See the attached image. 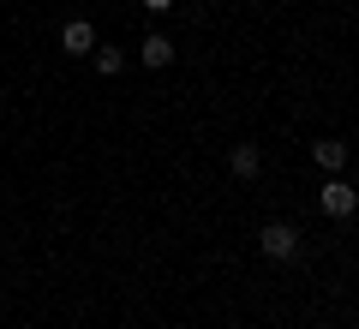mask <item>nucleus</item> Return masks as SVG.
<instances>
[{"mask_svg": "<svg viewBox=\"0 0 359 329\" xmlns=\"http://www.w3.org/2000/svg\"><path fill=\"white\" fill-rule=\"evenodd\" d=\"M257 246H264V257L287 264V257H299V228H294V222H269V228L257 234Z\"/></svg>", "mask_w": 359, "mask_h": 329, "instance_id": "f257e3e1", "label": "nucleus"}, {"mask_svg": "<svg viewBox=\"0 0 359 329\" xmlns=\"http://www.w3.org/2000/svg\"><path fill=\"white\" fill-rule=\"evenodd\" d=\"M318 203H323V215H335V222H341V215H353V210H359V192L347 186V180H330V186L318 192Z\"/></svg>", "mask_w": 359, "mask_h": 329, "instance_id": "f03ea898", "label": "nucleus"}, {"mask_svg": "<svg viewBox=\"0 0 359 329\" xmlns=\"http://www.w3.org/2000/svg\"><path fill=\"white\" fill-rule=\"evenodd\" d=\"M60 48L66 54H96V30H90L84 18H72V25L60 30Z\"/></svg>", "mask_w": 359, "mask_h": 329, "instance_id": "7ed1b4c3", "label": "nucleus"}, {"mask_svg": "<svg viewBox=\"0 0 359 329\" xmlns=\"http://www.w3.org/2000/svg\"><path fill=\"white\" fill-rule=\"evenodd\" d=\"M311 156H318L330 174H341V168H347V144L341 138H318V150H311Z\"/></svg>", "mask_w": 359, "mask_h": 329, "instance_id": "20e7f679", "label": "nucleus"}, {"mask_svg": "<svg viewBox=\"0 0 359 329\" xmlns=\"http://www.w3.org/2000/svg\"><path fill=\"white\" fill-rule=\"evenodd\" d=\"M257 162H264V156H257V144H233V156H228V168H233L240 180H252Z\"/></svg>", "mask_w": 359, "mask_h": 329, "instance_id": "39448f33", "label": "nucleus"}, {"mask_svg": "<svg viewBox=\"0 0 359 329\" xmlns=\"http://www.w3.org/2000/svg\"><path fill=\"white\" fill-rule=\"evenodd\" d=\"M144 66H168V60H174V42H168V36H144Z\"/></svg>", "mask_w": 359, "mask_h": 329, "instance_id": "423d86ee", "label": "nucleus"}, {"mask_svg": "<svg viewBox=\"0 0 359 329\" xmlns=\"http://www.w3.org/2000/svg\"><path fill=\"white\" fill-rule=\"evenodd\" d=\"M120 66H126V54H120V48H96V72H102V78H114Z\"/></svg>", "mask_w": 359, "mask_h": 329, "instance_id": "0eeeda50", "label": "nucleus"}, {"mask_svg": "<svg viewBox=\"0 0 359 329\" xmlns=\"http://www.w3.org/2000/svg\"><path fill=\"white\" fill-rule=\"evenodd\" d=\"M144 6H150V13H168V6H174V0H144Z\"/></svg>", "mask_w": 359, "mask_h": 329, "instance_id": "6e6552de", "label": "nucleus"}]
</instances>
